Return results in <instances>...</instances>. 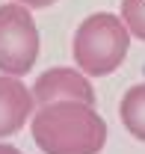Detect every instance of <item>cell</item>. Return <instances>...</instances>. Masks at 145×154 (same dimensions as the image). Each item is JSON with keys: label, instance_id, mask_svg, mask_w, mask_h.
<instances>
[{"label": "cell", "instance_id": "obj_1", "mask_svg": "<svg viewBox=\"0 0 145 154\" xmlns=\"http://www.w3.org/2000/svg\"><path fill=\"white\" fill-rule=\"evenodd\" d=\"M30 131L45 154H101L107 145V122L92 104L56 101L33 113Z\"/></svg>", "mask_w": 145, "mask_h": 154}, {"label": "cell", "instance_id": "obj_2", "mask_svg": "<svg viewBox=\"0 0 145 154\" xmlns=\"http://www.w3.org/2000/svg\"><path fill=\"white\" fill-rule=\"evenodd\" d=\"M130 48V30L125 27L122 15L113 12H95L83 21L74 33L71 54L83 74L107 77L113 74L127 57Z\"/></svg>", "mask_w": 145, "mask_h": 154}, {"label": "cell", "instance_id": "obj_3", "mask_svg": "<svg viewBox=\"0 0 145 154\" xmlns=\"http://www.w3.org/2000/svg\"><path fill=\"white\" fill-rule=\"evenodd\" d=\"M39 59V27L30 6L3 3L0 6V74L24 77Z\"/></svg>", "mask_w": 145, "mask_h": 154}, {"label": "cell", "instance_id": "obj_4", "mask_svg": "<svg viewBox=\"0 0 145 154\" xmlns=\"http://www.w3.org/2000/svg\"><path fill=\"white\" fill-rule=\"evenodd\" d=\"M33 98L39 107H48L56 101H80V104L95 107V89H92L89 74L68 65H56L39 74V80L33 83Z\"/></svg>", "mask_w": 145, "mask_h": 154}, {"label": "cell", "instance_id": "obj_5", "mask_svg": "<svg viewBox=\"0 0 145 154\" xmlns=\"http://www.w3.org/2000/svg\"><path fill=\"white\" fill-rule=\"evenodd\" d=\"M36 107L39 104L33 98V92L21 83L18 77L0 74V139L18 134L21 128L30 122V116H33Z\"/></svg>", "mask_w": 145, "mask_h": 154}, {"label": "cell", "instance_id": "obj_6", "mask_svg": "<svg viewBox=\"0 0 145 154\" xmlns=\"http://www.w3.org/2000/svg\"><path fill=\"white\" fill-rule=\"evenodd\" d=\"M119 119L127 128V134L145 142V83L130 86L119 104Z\"/></svg>", "mask_w": 145, "mask_h": 154}, {"label": "cell", "instance_id": "obj_7", "mask_svg": "<svg viewBox=\"0 0 145 154\" xmlns=\"http://www.w3.org/2000/svg\"><path fill=\"white\" fill-rule=\"evenodd\" d=\"M122 21L133 38L145 42V0H122Z\"/></svg>", "mask_w": 145, "mask_h": 154}, {"label": "cell", "instance_id": "obj_8", "mask_svg": "<svg viewBox=\"0 0 145 154\" xmlns=\"http://www.w3.org/2000/svg\"><path fill=\"white\" fill-rule=\"evenodd\" d=\"M15 3H24L30 9H48V6H54L56 0H15Z\"/></svg>", "mask_w": 145, "mask_h": 154}, {"label": "cell", "instance_id": "obj_9", "mask_svg": "<svg viewBox=\"0 0 145 154\" xmlns=\"http://www.w3.org/2000/svg\"><path fill=\"white\" fill-rule=\"evenodd\" d=\"M0 154H24V151H18L15 145H3V142H0Z\"/></svg>", "mask_w": 145, "mask_h": 154}]
</instances>
